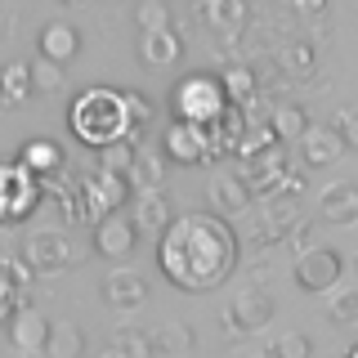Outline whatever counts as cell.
Listing matches in <instances>:
<instances>
[{
	"label": "cell",
	"instance_id": "6da1fadb",
	"mask_svg": "<svg viewBox=\"0 0 358 358\" xmlns=\"http://www.w3.org/2000/svg\"><path fill=\"white\" fill-rule=\"evenodd\" d=\"M157 246V264L179 291H215L238 264V238L220 215H179L171 220Z\"/></svg>",
	"mask_w": 358,
	"mask_h": 358
},
{
	"label": "cell",
	"instance_id": "7a4b0ae2",
	"mask_svg": "<svg viewBox=\"0 0 358 358\" xmlns=\"http://www.w3.org/2000/svg\"><path fill=\"white\" fill-rule=\"evenodd\" d=\"M67 126H72V134L81 143H90V148H103L108 139L130 134L121 90H103V85L81 90V94H76V103H72V112H67Z\"/></svg>",
	"mask_w": 358,
	"mask_h": 358
},
{
	"label": "cell",
	"instance_id": "3957f363",
	"mask_svg": "<svg viewBox=\"0 0 358 358\" xmlns=\"http://www.w3.org/2000/svg\"><path fill=\"white\" fill-rule=\"evenodd\" d=\"M72 188H76V206H81V224H94L99 215H108V210L130 201V179L117 171H103V166L85 171Z\"/></svg>",
	"mask_w": 358,
	"mask_h": 358
},
{
	"label": "cell",
	"instance_id": "277c9868",
	"mask_svg": "<svg viewBox=\"0 0 358 358\" xmlns=\"http://www.w3.org/2000/svg\"><path fill=\"white\" fill-rule=\"evenodd\" d=\"M41 197H45V188L27 166L22 162H0V224L27 220Z\"/></svg>",
	"mask_w": 358,
	"mask_h": 358
},
{
	"label": "cell",
	"instance_id": "5b68a950",
	"mask_svg": "<svg viewBox=\"0 0 358 358\" xmlns=\"http://www.w3.org/2000/svg\"><path fill=\"white\" fill-rule=\"evenodd\" d=\"M224 103H229V99H224V81L210 76V72H193L171 90V108H175L179 121H206V117H215Z\"/></svg>",
	"mask_w": 358,
	"mask_h": 358
},
{
	"label": "cell",
	"instance_id": "8992f818",
	"mask_svg": "<svg viewBox=\"0 0 358 358\" xmlns=\"http://www.w3.org/2000/svg\"><path fill=\"white\" fill-rule=\"evenodd\" d=\"M22 260L31 264V273H63L76 264V246L63 229H36L22 242Z\"/></svg>",
	"mask_w": 358,
	"mask_h": 358
},
{
	"label": "cell",
	"instance_id": "52a82bcc",
	"mask_svg": "<svg viewBox=\"0 0 358 358\" xmlns=\"http://www.w3.org/2000/svg\"><path fill=\"white\" fill-rule=\"evenodd\" d=\"M94 251L103 260H130L139 251V224H134V215H126L121 206L99 215L94 220Z\"/></svg>",
	"mask_w": 358,
	"mask_h": 358
},
{
	"label": "cell",
	"instance_id": "ba28073f",
	"mask_svg": "<svg viewBox=\"0 0 358 358\" xmlns=\"http://www.w3.org/2000/svg\"><path fill=\"white\" fill-rule=\"evenodd\" d=\"M345 273V260L331 251V246H309L305 255L296 260V287L318 296V291H331Z\"/></svg>",
	"mask_w": 358,
	"mask_h": 358
},
{
	"label": "cell",
	"instance_id": "9c48e42d",
	"mask_svg": "<svg viewBox=\"0 0 358 358\" xmlns=\"http://www.w3.org/2000/svg\"><path fill=\"white\" fill-rule=\"evenodd\" d=\"M5 331H9V345H14L18 354H41L45 350V336H50V318L36 313L27 300H18V309L9 313Z\"/></svg>",
	"mask_w": 358,
	"mask_h": 358
},
{
	"label": "cell",
	"instance_id": "30bf717a",
	"mask_svg": "<svg viewBox=\"0 0 358 358\" xmlns=\"http://www.w3.org/2000/svg\"><path fill=\"white\" fill-rule=\"evenodd\" d=\"M162 157L166 162H179V166H201L206 162V143H201V130L197 121H171L162 134Z\"/></svg>",
	"mask_w": 358,
	"mask_h": 358
},
{
	"label": "cell",
	"instance_id": "8fae6325",
	"mask_svg": "<svg viewBox=\"0 0 358 358\" xmlns=\"http://www.w3.org/2000/svg\"><path fill=\"white\" fill-rule=\"evenodd\" d=\"M282 175H287V157L282 148H264V152H255V157H246V166H242V184H246V193L251 197H264V193H273L278 184H282Z\"/></svg>",
	"mask_w": 358,
	"mask_h": 358
},
{
	"label": "cell",
	"instance_id": "7c38bea8",
	"mask_svg": "<svg viewBox=\"0 0 358 358\" xmlns=\"http://www.w3.org/2000/svg\"><path fill=\"white\" fill-rule=\"evenodd\" d=\"M197 18L206 22L215 36H242L251 22V5L246 0H197Z\"/></svg>",
	"mask_w": 358,
	"mask_h": 358
},
{
	"label": "cell",
	"instance_id": "4fadbf2b",
	"mask_svg": "<svg viewBox=\"0 0 358 358\" xmlns=\"http://www.w3.org/2000/svg\"><path fill=\"white\" fill-rule=\"evenodd\" d=\"M224 322H229V331H260V327L273 322V300H268L260 287H251V291H242V296H233Z\"/></svg>",
	"mask_w": 358,
	"mask_h": 358
},
{
	"label": "cell",
	"instance_id": "5bb4252c",
	"mask_svg": "<svg viewBox=\"0 0 358 358\" xmlns=\"http://www.w3.org/2000/svg\"><path fill=\"white\" fill-rule=\"evenodd\" d=\"M103 300H108V309L134 313V309H143V300H148V282H143V273H134V268H117V273H108V282H103Z\"/></svg>",
	"mask_w": 358,
	"mask_h": 358
},
{
	"label": "cell",
	"instance_id": "9a60e30c",
	"mask_svg": "<svg viewBox=\"0 0 358 358\" xmlns=\"http://www.w3.org/2000/svg\"><path fill=\"white\" fill-rule=\"evenodd\" d=\"M296 143H300V162H305L309 171H318V166H331V162H341V157L350 152V148L341 143V134H336L331 126H322V130H318V126H309Z\"/></svg>",
	"mask_w": 358,
	"mask_h": 358
},
{
	"label": "cell",
	"instance_id": "2e32d148",
	"mask_svg": "<svg viewBox=\"0 0 358 358\" xmlns=\"http://www.w3.org/2000/svg\"><path fill=\"white\" fill-rule=\"evenodd\" d=\"M18 162L41 179V188L50 184V179H63V166H67V162H63V148H59L54 139H27V143H22V157H18Z\"/></svg>",
	"mask_w": 358,
	"mask_h": 358
},
{
	"label": "cell",
	"instance_id": "e0dca14e",
	"mask_svg": "<svg viewBox=\"0 0 358 358\" xmlns=\"http://www.w3.org/2000/svg\"><path fill=\"white\" fill-rule=\"evenodd\" d=\"M130 193H134V224H139V233H162L175 220L171 197L162 188H130Z\"/></svg>",
	"mask_w": 358,
	"mask_h": 358
},
{
	"label": "cell",
	"instance_id": "ac0fdd59",
	"mask_svg": "<svg viewBox=\"0 0 358 358\" xmlns=\"http://www.w3.org/2000/svg\"><path fill=\"white\" fill-rule=\"evenodd\" d=\"M179 54H184V41H179L175 27H152V31H143L139 59L148 63V67H171V63H179Z\"/></svg>",
	"mask_w": 358,
	"mask_h": 358
},
{
	"label": "cell",
	"instance_id": "d6986e66",
	"mask_svg": "<svg viewBox=\"0 0 358 358\" xmlns=\"http://www.w3.org/2000/svg\"><path fill=\"white\" fill-rule=\"evenodd\" d=\"M318 215H322V224H354L358 220V188L350 179L331 184L327 193H322V201H318Z\"/></svg>",
	"mask_w": 358,
	"mask_h": 358
},
{
	"label": "cell",
	"instance_id": "ffe728a7",
	"mask_svg": "<svg viewBox=\"0 0 358 358\" xmlns=\"http://www.w3.org/2000/svg\"><path fill=\"white\" fill-rule=\"evenodd\" d=\"M36 50L45 59H54V63H67V59H76V50H81V31H76L72 22H45Z\"/></svg>",
	"mask_w": 358,
	"mask_h": 358
},
{
	"label": "cell",
	"instance_id": "44dd1931",
	"mask_svg": "<svg viewBox=\"0 0 358 358\" xmlns=\"http://www.w3.org/2000/svg\"><path fill=\"white\" fill-rule=\"evenodd\" d=\"M220 81H224V99L238 103L246 117H251V108H260V81H255L251 67H233V72H224Z\"/></svg>",
	"mask_w": 358,
	"mask_h": 358
},
{
	"label": "cell",
	"instance_id": "7402d4cb",
	"mask_svg": "<svg viewBox=\"0 0 358 358\" xmlns=\"http://www.w3.org/2000/svg\"><path fill=\"white\" fill-rule=\"evenodd\" d=\"M278 67H282L287 76H313L318 72V45H313L309 36L287 41L282 50H278Z\"/></svg>",
	"mask_w": 358,
	"mask_h": 358
},
{
	"label": "cell",
	"instance_id": "603a6c76",
	"mask_svg": "<svg viewBox=\"0 0 358 358\" xmlns=\"http://www.w3.org/2000/svg\"><path fill=\"white\" fill-rule=\"evenodd\" d=\"M264 121H268V130H273V139H278V143H296L300 134L309 130L305 108H296V103H278Z\"/></svg>",
	"mask_w": 358,
	"mask_h": 358
},
{
	"label": "cell",
	"instance_id": "cb8c5ba5",
	"mask_svg": "<svg viewBox=\"0 0 358 358\" xmlns=\"http://www.w3.org/2000/svg\"><path fill=\"white\" fill-rule=\"evenodd\" d=\"M130 188H162L166 179V157L162 152H148V148H134V162H130Z\"/></svg>",
	"mask_w": 358,
	"mask_h": 358
},
{
	"label": "cell",
	"instance_id": "d4e9b609",
	"mask_svg": "<svg viewBox=\"0 0 358 358\" xmlns=\"http://www.w3.org/2000/svg\"><path fill=\"white\" fill-rule=\"evenodd\" d=\"M210 197H215L220 215H242V210H251V193H246L242 175H224L210 184Z\"/></svg>",
	"mask_w": 358,
	"mask_h": 358
},
{
	"label": "cell",
	"instance_id": "484cf974",
	"mask_svg": "<svg viewBox=\"0 0 358 358\" xmlns=\"http://www.w3.org/2000/svg\"><path fill=\"white\" fill-rule=\"evenodd\" d=\"M273 130H268V121H251L246 117V126H242V134L233 139V152L229 157H238V162H246V157H255V152H264V148H273Z\"/></svg>",
	"mask_w": 358,
	"mask_h": 358
},
{
	"label": "cell",
	"instance_id": "4316f807",
	"mask_svg": "<svg viewBox=\"0 0 358 358\" xmlns=\"http://www.w3.org/2000/svg\"><path fill=\"white\" fill-rule=\"evenodd\" d=\"M85 350V336L76 331V327H67V322H50V336H45V350L41 354H50V358H76Z\"/></svg>",
	"mask_w": 358,
	"mask_h": 358
},
{
	"label": "cell",
	"instance_id": "83f0119b",
	"mask_svg": "<svg viewBox=\"0 0 358 358\" xmlns=\"http://www.w3.org/2000/svg\"><path fill=\"white\" fill-rule=\"evenodd\" d=\"M27 72H31V94H63V85H67L63 63H54V59L41 54L36 63H27Z\"/></svg>",
	"mask_w": 358,
	"mask_h": 358
},
{
	"label": "cell",
	"instance_id": "f1b7e54d",
	"mask_svg": "<svg viewBox=\"0 0 358 358\" xmlns=\"http://www.w3.org/2000/svg\"><path fill=\"white\" fill-rule=\"evenodd\" d=\"M134 148H139V143H134V134H121V139H108L103 148H94V152H99V166H103V171L126 175L130 162H134Z\"/></svg>",
	"mask_w": 358,
	"mask_h": 358
},
{
	"label": "cell",
	"instance_id": "f546056e",
	"mask_svg": "<svg viewBox=\"0 0 358 358\" xmlns=\"http://www.w3.org/2000/svg\"><path fill=\"white\" fill-rule=\"evenodd\" d=\"M27 94H31V72H27V63H9L5 72H0V99H5L9 108H18Z\"/></svg>",
	"mask_w": 358,
	"mask_h": 358
},
{
	"label": "cell",
	"instance_id": "4dcf8cb0",
	"mask_svg": "<svg viewBox=\"0 0 358 358\" xmlns=\"http://www.w3.org/2000/svg\"><path fill=\"white\" fill-rule=\"evenodd\" d=\"M152 341V354H166V358H179V354H193V331L188 327H162Z\"/></svg>",
	"mask_w": 358,
	"mask_h": 358
},
{
	"label": "cell",
	"instance_id": "1f68e13d",
	"mask_svg": "<svg viewBox=\"0 0 358 358\" xmlns=\"http://www.w3.org/2000/svg\"><path fill=\"white\" fill-rule=\"evenodd\" d=\"M112 354H121V358H148L152 354V341L143 331H134V327H121L117 341H112Z\"/></svg>",
	"mask_w": 358,
	"mask_h": 358
},
{
	"label": "cell",
	"instance_id": "d6a6232c",
	"mask_svg": "<svg viewBox=\"0 0 358 358\" xmlns=\"http://www.w3.org/2000/svg\"><path fill=\"white\" fill-rule=\"evenodd\" d=\"M121 103H126L130 134H139V126H148V121H152V99H148V94H134V90H121Z\"/></svg>",
	"mask_w": 358,
	"mask_h": 358
},
{
	"label": "cell",
	"instance_id": "836d02e7",
	"mask_svg": "<svg viewBox=\"0 0 358 358\" xmlns=\"http://www.w3.org/2000/svg\"><path fill=\"white\" fill-rule=\"evenodd\" d=\"M268 354H273V358H309L313 345H309L300 331H287V336H278V341L268 345Z\"/></svg>",
	"mask_w": 358,
	"mask_h": 358
},
{
	"label": "cell",
	"instance_id": "e575fe53",
	"mask_svg": "<svg viewBox=\"0 0 358 358\" xmlns=\"http://www.w3.org/2000/svg\"><path fill=\"white\" fill-rule=\"evenodd\" d=\"M331 322L336 327H354L358 322V291H341L331 300Z\"/></svg>",
	"mask_w": 358,
	"mask_h": 358
},
{
	"label": "cell",
	"instance_id": "d590c367",
	"mask_svg": "<svg viewBox=\"0 0 358 358\" xmlns=\"http://www.w3.org/2000/svg\"><path fill=\"white\" fill-rule=\"evenodd\" d=\"M134 18H139V27H143V31H152V27H171V9H166L162 0H143Z\"/></svg>",
	"mask_w": 358,
	"mask_h": 358
},
{
	"label": "cell",
	"instance_id": "8d00e7d4",
	"mask_svg": "<svg viewBox=\"0 0 358 358\" xmlns=\"http://www.w3.org/2000/svg\"><path fill=\"white\" fill-rule=\"evenodd\" d=\"M331 130L341 134L345 148H354V143H358V126H354V112H350V108H341V112L331 117Z\"/></svg>",
	"mask_w": 358,
	"mask_h": 358
},
{
	"label": "cell",
	"instance_id": "74e56055",
	"mask_svg": "<svg viewBox=\"0 0 358 358\" xmlns=\"http://www.w3.org/2000/svg\"><path fill=\"white\" fill-rule=\"evenodd\" d=\"M18 300H27V296H22V291L9 282L5 273H0V322H9V313L18 309Z\"/></svg>",
	"mask_w": 358,
	"mask_h": 358
},
{
	"label": "cell",
	"instance_id": "f35d334b",
	"mask_svg": "<svg viewBox=\"0 0 358 358\" xmlns=\"http://www.w3.org/2000/svg\"><path fill=\"white\" fill-rule=\"evenodd\" d=\"M296 14L300 18H318V14H327V0H296Z\"/></svg>",
	"mask_w": 358,
	"mask_h": 358
},
{
	"label": "cell",
	"instance_id": "ab89813d",
	"mask_svg": "<svg viewBox=\"0 0 358 358\" xmlns=\"http://www.w3.org/2000/svg\"><path fill=\"white\" fill-rule=\"evenodd\" d=\"M63 5H85V0H63Z\"/></svg>",
	"mask_w": 358,
	"mask_h": 358
}]
</instances>
